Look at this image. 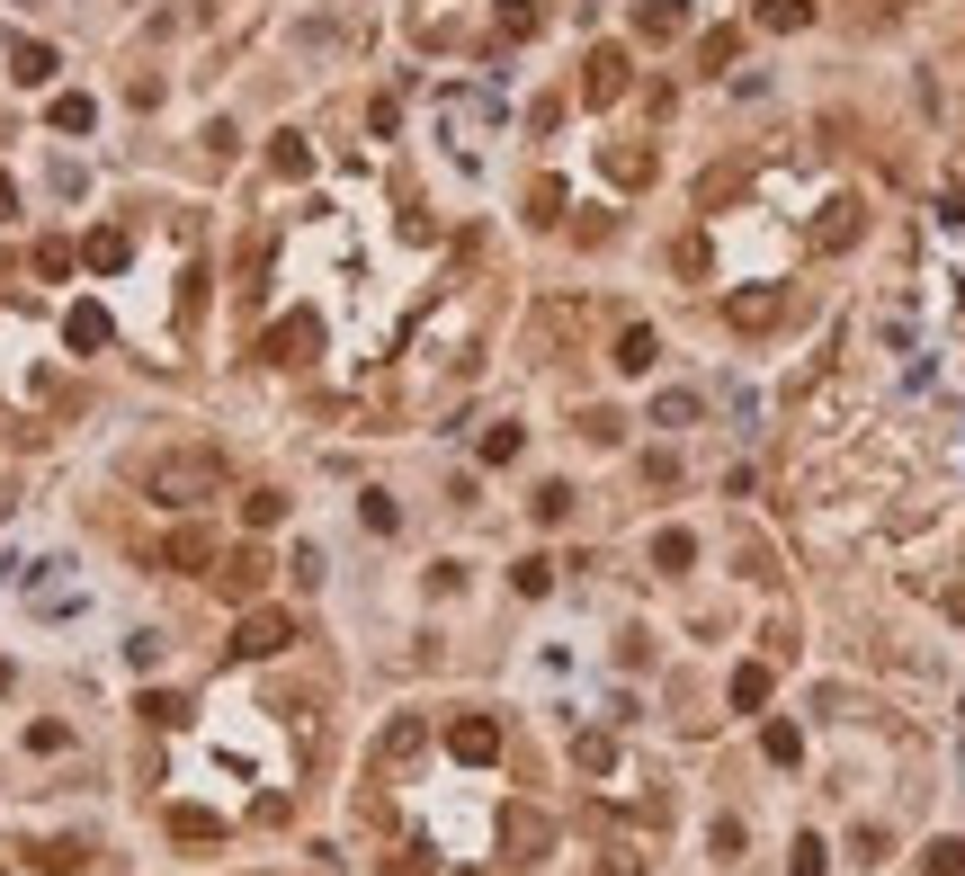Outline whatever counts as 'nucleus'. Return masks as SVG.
Returning a JSON list of instances; mask_svg holds the SVG:
<instances>
[{
  "mask_svg": "<svg viewBox=\"0 0 965 876\" xmlns=\"http://www.w3.org/2000/svg\"><path fill=\"white\" fill-rule=\"evenodd\" d=\"M635 90V54L626 45H590V81H581V108H617Z\"/></svg>",
  "mask_w": 965,
  "mask_h": 876,
  "instance_id": "f257e3e1",
  "label": "nucleus"
},
{
  "mask_svg": "<svg viewBox=\"0 0 965 876\" xmlns=\"http://www.w3.org/2000/svg\"><path fill=\"white\" fill-rule=\"evenodd\" d=\"M153 492L179 501V510L206 501V492H215V456H162V465H153Z\"/></svg>",
  "mask_w": 965,
  "mask_h": 876,
  "instance_id": "f03ea898",
  "label": "nucleus"
},
{
  "mask_svg": "<svg viewBox=\"0 0 965 876\" xmlns=\"http://www.w3.org/2000/svg\"><path fill=\"white\" fill-rule=\"evenodd\" d=\"M287 644H296V618H287V609H251V618L233 626V653H242V662H268V653H287Z\"/></svg>",
  "mask_w": 965,
  "mask_h": 876,
  "instance_id": "7ed1b4c3",
  "label": "nucleus"
},
{
  "mask_svg": "<svg viewBox=\"0 0 965 876\" xmlns=\"http://www.w3.org/2000/svg\"><path fill=\"white\" fill-rule=\"evenodd\" d=\"M447 752H456L465 769H492V761H501V724H492V716H456V724H447Z\"/></svg>",
  "mask_w": 965,
  "mask_h": 876,
  "instance_id": "20e7f679",
  "label": "nucleus"
},
{
  "mask_svg": "<svg viewBox=\"0 0 965 876\" xmlns=\"http://www.w3.org/2000/svg\"><path fill=\"white\" fill-rule=\"evenodd\" d=\"M313 350H322V322L313 313H287L278 331H268V358H278V367H304Z\"/></svg>",
  "mask_w": 965,
  "mask_h": 876,
  "instance_id": "39448f33",
  "label": "nucleus"
},
{
  "mask_svg": "<svg viewBox=\"0 0 965 876\" xmlns=\"http://www.w3.org/2000/svg\"><path fill=\"white\" fill-rule=\"evenodd\" d=\"M858 233H867V207H858V197H832V207H822V224H813L822 251H850Z\"/></svg>",
  "mask_w": 965,
  "mask_h": 876,
  "instance_id": "423d86ee",
  "label": "nucleus"
},
{
  "mask_svg": "<svg viewBox=\"0 0 965 876\" xmlns=\"http://www.w3.org/2000/svg\"><path fill=\"white\" fill-rule=\"evenodd\" d=\"M617 376H653V358H662V341H653V322H626V331H617Z\"/></svg>",
  "mask_w": 965,
  "mask_h": 876,
  "instance_id": "0eeeda50",
  "label": "nucleus"
},
{
  "mask_svg": "<svg viewBox=\"0 0 965 876\" xmlns=\"http://www.w3.org/2000/svg\"><path fill=\"white\" fill-rule=\"evenodd\" d=\"M724 698H733V716H761V707H769V662H742Z\"/></svg>",
  "mask_w": 965,
  "mask_h": 876,
  "instance_id": "6e6552de",
  "label": "nucleus"
},
{
  "mask_svg": "<svg viewBox=\"0 0 965 876\" xmlns=\"http://www.w3.org/2000/svg\"><path fill=\"white\" fill-rule=\"evenodd\" d=\"M492 27H501V45H528V36L545 27V10H536V0H501V10H492Z\"/></svg>",
  "mask_w": 965,
  "mask_h": 876,
  "instance_id": "1a4fd4ad",
  "label": "nucleus"
},
{
  "mask_svg": "<svg viewBox=\"0 0 965 876\" xmlns=\"http://www.w3.org/2000/svg\"><path fill=\"white\" fill-rule=\"evenodd\" d=\"M688 27V10H679V0H644V10H635V36H653V45H670Z\"/></svg>",
  "mask_w": 965,
  "mask_h": 876,
  "instance_id": "9d476101",
  "label": "nucleus"
},
{
  "mask_svg": "<svg viewBox=\"0 0 965 876\" xmlns=\"http://www.w3.org/2000/svg\"><path fill=\"white\" fill-rule=\"evenodd\" d=\"M724 313H733V331H769V322L787 313V296H769V287H761V296H733Z\"/></svg>",
  "mask_w": 965,
  "mask_h": 876,
  "instance_id": "9b49d317",
  "label": "nucleus"
},
{
  "mask_svg": "<svg viewBox=\"0 0 965 876\" xmlns=\"http://www.w3.org/2000/svg\"><path fill=\"white\" fill-rule=\"evenodd\" d=\"M653 564H662V573H698V536H688V528H662V536H653Z\"/></svg>",
  "mask_w": 965,
  "mask_h": 876,
  "instance_id": "f8f14e48",
  "label": "nucleus"
},
{
  "mask_svg": "<svg viewBox=\"0 0 965 876\" xmlns=\"http://www.w3.org/2000/svg\"><path fill=\"white\" fill-rule=\"evenodd\" d=\"M63 341H73V350H108V313L99 304H73V313H63Z\"/></svg>",
  "mask_w": 965,
  "mask_h": 876,
  "instance_id": "ddd939ff",
  "label": "nucleus"
},
{
  "mask_svg": "<svg viewBox=\"0 0 965 876\" xmlns=\"http://www.w3.org/2000/svg\"><path fill=\"white\" fill-rule=\"evenodd\" d=\"M10 73H19L27 90H45V81L63 73V63H54V45H10Z\"/></svg>",
  "mask_w": 965,
  "mask_h": 876,
  "instance_id": "4468645a",
  "label": "nucleus"
},
{
  "mask_svg": "<svg viewBox=\"0 0 965 876\" xmlns=\"http://www.w3.org/2000/svg\"><path fill=\"white\" fill-rule=\"evenodd\" d=\"M761 752H769L778 769H796V761H805V733H796L787 716H769V724H761Z\"/></svg>",
  "mask_w": 965,
  "mask_h": 876,
  "instance_id": "2eb2a0df",
  "label": "nucleus"
},
{
  "mask_svg": "<svg viewBox=\"0 0 965 876\" xmlns=\"http://www.w3.org/2000/svg\"><path fill=\"white\" fill-rule=\"evenodd\" d=\"M573 761H581L590 778H608V769H617V733H599V724H590V733H573Z\"/></svg>",
  "mask_w": 965,
  "mask_h": 876,
  "instance_id": "dca6fc26",
  "label": "nucleus"
},
{
  "mask_svg": "<svg viewBox=\"0 0 965 876\" xmlns=\"http://www.w3.org/2000/svg\"><path fill=\"white\" fill-rule=\"evenodd\" d=\"M733 54H742V27H707L698 36V73H733Z\"/></svg>",
  "mask_w": 965,
  "mask_h": 876,
  "instance_id": "f3484780",
  "label": "nucleus"
},
{
  "mask_svg": "<svg viewBox=\"0 0 965 876\" xmlns=\"http://www.w3.org/2000/svg\"><path fill=\"white\" fill-rule=\"evenodd\" d=\"M761 27H778V36H805V27H813V0H761Z\"/></svg>",
  "mask_w": 965,
  "mask_h": 876,
  "instance_id": "a211bd4d",
  "label": "nucleus"
},
{
  "mask_svg": "<svg viewBox=\"0 0 965 876\" xmlns=\"http://www.w3.org/2000/svg\"><path fill=\"white\" fill-rule=\"evenodd\" d=\"M528 519H536V528L573 519V484H536V492H528Z\"/></svg>",
  "mask_w": 965,
  "mask_h": 876,
  "instance_id": "6ab92c4d",
  "label": "nucleus"
},
{
  "mask_svg": "<svg viewBox=\"0 0 965 876\" xmlns=\"http://www.w3.org/2000/svg\"><path fill=\"white\" fill-rule=\"evenodd\" d=\"M599 170H608L617 188H644V179H653V153H617V144H608V153H599Z\"/></svg>",
  "mask_w": 965,
  "mask_h": 876,
  "instance_id": "aec40b11",
  "label": "nucleus"
},
{
  "mask_svg": "<svg viewBox=\"0 0 965 876\" xmlns=\"http://www.w3.org/2000/svg\"><path fill=\"white\" fill-rule=\"evenodd\" d=\"M170 564H179V573L215 564V536H206V528H179V536H170Z\"/></svg>",
  "mask_w": 965,
  "mask_h": 876,
  "instance_id": "412c9836",
  "label": "nucleus"
},
{
  "mask_svg": "<svg viewBox=\"0 0 965 876\" xmlns=\"http://www.w3.org/2000/svg\"><path fill=\"white\" fill-rule=\"evenodd\" d=\"M90 125H99V108H90L81 90H63V99H54V134H90Z\"/></svg>",
  "mask_w": 965,
  "mask_h": 876,
  "instance_id": "4be33fe9",
  "label": "nucleus"
},
{
  "mask_svg": "<svg viewBox=\"0 0 965 876\" xmlns=\"http://www.w3.org/2000/svg\"><path fill=\"white\" fill-rule=\"evenodd\" d=\"M528 224H564V179H536L528 188Z\"/></svg>",
  "mask_w": 965,
  "mask_h": 876,
  "instance_id": "5701e85b",
  "label": "nucleus"
},
{
  "mask_svg": "<svg viewBox=\"0 0 965 876\" xmlns=\"http://www.w3.org/2000/svg\"><path fill=\"white\" fill-rule=\"evenodd\" d=\"M215 581H224V590H233V599H251V590H259V581H268V564H259V555H233V564H224V573H215Z\"/></svg>",
  "mask_w": 965,
  "mask_h": 876,
  "instance_id": "b1692460",
  "label": "nucleus"
},
{
  "mask_svg": "<svg viewBox=\"0 0 965 876\" xmlns=\"http://www.w3.org/2000/svg\"><path fill=\"white\" fill-rule=\"evenodd\" d=\"M268 162H278L287 179H304V170H313V144H304V134H278V144H268Z\"/></svg>",
  "mask_w": 965,
  "mask_h": 876,
  "instance_id": "393cba45",
  "label": "nucleus"
},
{
  "mask_svg": "<svg viewBox=\"0 0 965 876\" xmlns=\"http://www.w3.org/2000/svg\"><path fill=\"white\" fill-rule=\"evenodd\" d=\"M519 447H528V430H519V421H501V430H482V465H510Z\"/></svg>",
  "mask_w": 965,
  "mask_h": 876,
  "instance_id": "a878e982",
  "label": "nucleus"
},
{
  "mask_svg": "<svg viewBox=\"0 0 965 876\" xmlns=\"http://www.w3.org/2000/svg\"><path fill=\"white\" fill-rule=\"evenodd\" d=\"M921 867H930V876H965V841H956V832H947V841H930V850H921Z\"/></svg>",
  "mask_w": 965,
  "mask_h": 876,
  "instance_id": "bb28decb",
  "label": "nucleus"
},
{
  "mask_svg": "<svg viewBox=\"0 0 965 876\" xmlns=\"http://www.w3.org/2000/svg\"><path fill=\"white\" fill-rule=\"evenodd\" d=\"M545 841V814H536V805H510V850H536Z\"/></svg>",
  "mask_w": 965,
  "mask_h": 876,
  "instance_id": "cd10ccee",
  "label": "nucleus"
},
{
  "mask_svg": "<svg viewBox=\"0 0 965 876\" xmlns=\"http://www.w3.org/2000/svg\"><path fill=\"white\" fill-rule=\"evenodd\" d=\"M510 581H519V599H536L545 581H555V564H545V555H519V564H510Z\"/></svg>",
  "mask_w": 965,
  "mask_h": 876,
  "instance_id": "c85d7f7f",
  "label": "nucleus"
},
{
  "mask_svg": "<svg viewBox=\"0 0 965 876\" xmlns=\"http://www.w3.org/2000/svg\"><path fill=\"white\" fill-rule=\"evenodd\" d=\"M653 421H662V430H688V421H698V393H662Z\"/></svg>",
  "mask_w": 965,
  "mask_h": 876,
  "instance_id": "c756f323",
  "label": "nucleus"
},
{
  "mask_svg": "<svg viewBox=\"0 0 965 876\" xmlns=\"http://www.w3.org/2000/svg\"><path fill=\"white\" fill-rule=\"evenodd\" d=\"M358 519H367L376 536H393V528H402V510H393V492H367V501H358Z\"/></svg>",
  "mask_w": 965,
  "mask_h": 876,
  "instance_id": "7c9ffc66",
  "label": "nucleus"
},
{
  "mask_svg": "<svg viewBox=\"0 0 965 876\" xmlns=\"http://www.w3.org/2000/svg\"><path fill=\"white\" fill-rule=\"evenodd\" d=\"M170 832H179V841H215L224 823H215V814H197V805H179V814H170Z\"/></svg>",
  "mask_w": 965,
  "mask_h": 876,
  "instance_id": "2f4dec72",
  "label": "nucleus"
},
{
  "mask_svg": "<svg viewBox=\"0 0 965 876\" xmlns=\"http://www.w3.org/2000/svg\"><path fill=\"white\" fill-rule=\"evenodd\" d=\"M242 519H251V528H278V519H287V492H251Z\"/></svg>",
  "mask_w": 965,
  "mask_h": 876,
  "instance_id": "473e14b6",
  "label": "nucleus"
},
{
  "mask_svg": "<svg viewBox=\"0 0 965 876\" xmlns=\"http://www.w3.org/2000/svg\"><path fill=\"white\" fill-rule=\"evenodd\" d=\"M822 867H832V850H822V841L805 832V841H796V867H787V876H822Z\"/></svg>",
  "mask_w": 965,
  "mask_h": 876,
  "instance_id": "72a5a7b5",
  "label": "nucleus"
},
{
  "mask_svg": "<svg viewBox=\"0 0 965 876\" xmlns=\"http://www.w3.org/2000/svg\"><path fill=\"white\" fill-rule=\"evenodd\" d=\"M90 268H125V233H90Z\"/></svg>",
  "mask_w": 965,
  "mask_h": 876,
  "instance_id": "f704fd0d",
  "label": "nucleus"
},
{
  "mask_svg": "<svg viewBox=\"0 0 965 876\" xmlns=\"http://www.w3.org/2000/svg\"><path fill=\"white\" fill-rule=\"evenodd\" d=\"M144 716H153V724H188V698H170V689H153V698H144Z\"/></svg>",
  "mask_w": 965,
  "mask_h": 876,
  "instance_id": "c9c22d12",
  "label": "nucleus"
},
{
  "mask_svg": "<svg viewBox=\"0 0 965 876\" xmlns=\"http://www.w3.org/2000/svg\"><path fill=\"white\" fill-rule=\"evenodd\" d=\"M411 752H421V724H411V716H402V724L385 733V761H411Z\"/></svg>",
  "mask_w": 965,
  "mask_h": 876,
  "instance_id": "e433bc0d",
  "label": "nucleus"
},
{
  "mask_svg": "<svg viewBox=\"0 0 965 876\" xmlns=\"http://www.w3.org/2000/svg\"><path fill=\"white\" fill-rule=\"evenodd\" d=\"M385 876H430V850H393V858H385Z\"/></svg>",
  "mask_w": 965,
  "mask_h": 876,
  "instance_id": "4c0bfd02",
  "label": "nucleus"
},
{
  "mask_svg": "<svg viewBox=\"0 0 965 876\" xmlns=\"http://www.w3.org/2000/svg\"><path fill=\"white\" fill-rule=\"evenodd\" d=\"M599 876H644V867H635L626 850H608V858H599Z\"/></svg>",
  "mask_w": 965,
  "mask_h": 876,
  "instance_id": "58836bf2",
  "label": "nucleus"
}]
</instances>
